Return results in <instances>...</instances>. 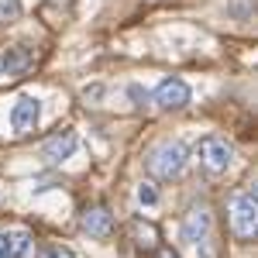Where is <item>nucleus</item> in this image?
I'll return each mask as SVG.
<instances>
[{"mask_svg": "<svg viewBox=\"0 0 258 258\" xmlns=\"http://www.w3.org/2000/svg\"><path fill=\"white\" fill-rule=\"evenodd\" d=\"M186 162H189V152L182 141H162L148 152V169L155 179H179Z\"/></svg>", "mask_w": 258, "mask_h": 258, "instance_id": "f257e3e1", "label": "nucleus"}, {"mask_svg": "<svg viewBox=\"0 0 258 258\" xmlns=\"http://www.w3.org/2000/svg\"><path fill=\"white\" fill-rule=\"evenodd\" d=\"M231 231L241 241H251L258 231V197L255 189H241L231 197Z\"/></svg>", "mask_w": 258, "mask_h": 258, "instance_id": "f03ea898", "label": "nucleus"}, {"mask_svg": "<svg viewBox=\"0 0 258 258\" xmlns=\"http://www.w3.org/2000/svg\"><path fill=\"white\" fill-rule=\"evenodd\" d=\"M200 165L210 172V176H220L234 165V145H227L224 138H203L200 141Z\"/></svg>", "mask_w": 258, "mask_h": 258, "instance_id": "7ed1b4c3", "label": "nucleus"}, {"mask_svg": "<svg viewBox=\"0 0 258 258\" xmlns=\"http://www.w3.org/2000/svg\"><path fill=\"white\" fill-rule=\"evenodd\" d=\"M210 224H214V217H210V207H207V203L189 207V214H186L182 224H179V241H182V244L207 241V238H210Z\"/></svg>", "mask_w": 258, "mask_h": 258, "instance_id": "20e7f679", "label": "nucleus"}, {"mask_svg": "<svg viewBox=\"0 0 258 258\" xmlns=\"http://www.w3.org/2000/svg\"><path fill=\"white\" fill-rule=\"evenodd\" d=\"M41 117V100L38 97H18V103L11 107V127L18 131V135H28V131H35V124Z\"/></svg>", "mask_w": 258, "mask_h": 258, "instance_id": "39448f33", "label": "nucleus"}, {"mask_svg": "<svg viewBox=\"0 0 258 258\" xmlns=\"http://www.w3.org/2000/svg\"><path fill=\"white\" fill-rule=\"evenodd\" d=\"M31 66H35V52H31L28 45H11V48L0 55V76L18 80V76H24Z\"/></svg>", "mask_w": 258, "mask_h": 258, "instance_id": "423d86ee", "label": "nucleus"}, {"mask_svg": "<svg viewBox=\"0 0 258 258\" xmlns=\"http://www.w3.org/2000/svg\"><path fill=\"white\" fill-rule=\"evenodd\" d=\"M80 227L90 234V238H110V231H114V214L103 207V203H97V207H86L80 217Z\"/></svg>", "mask_w": 258, "mask_h": 258, "instance_id": "0eeeda50", "label": "nucleus"}, {"mask_svg": "<svg viewBox=\"0 0 258 258\" xmlns=\"http://www.w3.org/2000/svg\"><path fill=\"white\" fill-rule=\"evenodd\" d=\"M155 103L162 110H179V107L189 103V86L182 80H176V76H169V80H162L155 86Z\"/></svg>", "mask_w": 258, "mask_h": 258, "instance_id": "6e6552de", "label": "nucleus"}, {"mask_svg": "<svg viewBox=\"0 0 258 258\" xmlns=\"http://www.w3.org/2000/svg\"><path fill=\"white\" fill-rule=\"evenodd\" d=\"M73 152H76V135H73V131H59V135H52V138L41 145V159L48 162V165L66 162Z\"/></svg>", "mask_w": 258, "mask_h": 258, "instance_id": "1a4fd4ad", "label": "nucleus"}, {"mask_svg": "<svg viewBox=\"0 0 258 258\" xmlns=\"http://www.w3.org/2000/svg\"><path fill=\"white\" fill-rule=\"evenodd\" d=\"M31 248H35V238H31V231H7V258H28L31 255Z\"/></svg>", "mask_w": 258, "mask_h": 258, "instance_id": "9d476101", "label": "nucleus"}, {"mask_svg": "<svg viewBox=\"0 0 258 258\" xmlns=\"http://www.w3.org/2000/svg\"><path fill=\"white\" fill-rule=\"evenodd\" d=\"M135 200H138V207H145V210L159 207V186H155L152 179H145L138 189H135Z\"/></svg>", "mask_w": 258, "mask_h": 258, "instance_id": "9b49d317", "label": "nucleus"}, {"mask_svg": "<svg viewBox=\"0 0 258 258\" xmlns=\"http://www.w3.org/2000/svg\"><path fill=\"white\" fill-rule=\"evenodd\" d=\"M131 231H135V241H138V248H155L159 234H155V227H152V224H141V220H138Z\"/></svg>", "mask_w": 258, "mask_h": 258, "instance_id": "f8f14e48", "label": "nucleus"}, {"mask_svg": "<svg viewBox=\"0 0 258 258\" xmlns=\"http://www.w3.org/2000/svg\"><path fill=\"white\" fill-rule=\"evenodd\" d=\"M21 18V0H0V24H11Z\"/></svg>", "mask_w": 258, "mask_h": 258, "instance_id": "ddd939ff", "label": "nucleus"}, {"mask_svg": "<svg viewBox=\"0 0 258 258\" xmlns=\"http://www.w3.org/2000/svg\"><path fill=\"white\" fill-rule=\"evenodd\" d=\"M41 258H76V255H73L66 244H48V248L41 251Z\"/></svg>", "mask_w": 258, "mask_h": 258, "instance_id": "4468645a", "label": "nucleus"}, {"mask_svg": "<svg viewBox=\"0 0 258 258\" xmlns=\"http://www.w3.org/2000/svg\"><path fill=\"white\" fill-rule=\"evenodd\" d=\"M155 258H176V255H172V248H159V251H155Z\"/></svg>", "mask_w": 258, "mask_h": 258, "instance_id": "2eb2a0df", "label": "nucleus"}, {"mask_svg": "<svg viewBox=\"0 0 258 258\" xmlns=\"http://www.w3.org/2000/svg\"><path fill=\"white\" fill-rule=\"evenodd\" d=\"M0 258H7V234H0Z\"/></svg>", "mask_w": 258, "mask_h": 258, "instance_id": "dca6fc26", "label": "nucleus"}]
</instances>
